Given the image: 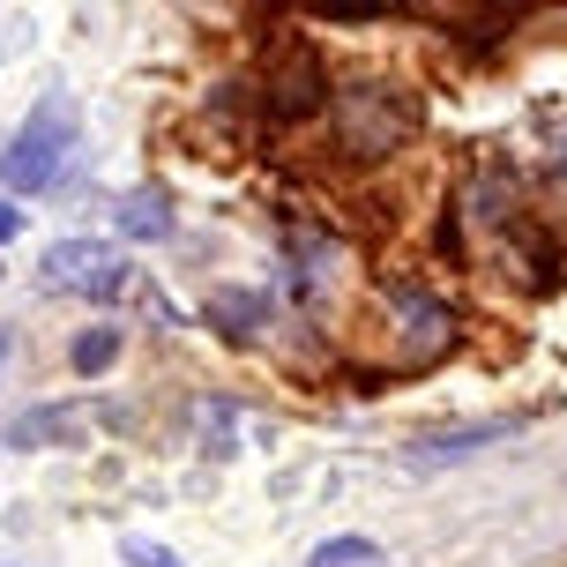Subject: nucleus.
Returning <instances> with one entry per match:
<instances>
[{
  "mask_svg": "<svg viewBox=\"0 0 567 567\" xmlns=\"http://www.w3.org/2000/svg\"><path fill=\"white\" fill-rule=\"evenodd\" d=\"M337 157L351 165H381V157H396L419 142V97L389 75H351L337 83Z\"/></svg>",
  "mask_w": 567,
  "mask_h": 567,
  "instance_id": "1",
  "label": "nucleus"
},
{
  "mask_svg": "<svg viewBox=\"0 0 567 567\" xmlns=\"http://www.w3.org/2000/svg\"><path fill=\"white\" fill-rule=\"evenodd\" d=\"M255 105H261V120H277V127H307V120H321L329 105H337V83H329L321 53H313L299 30L277 38L269 68L255 75Z\"/></svg>",
  "mask_w": 567,
  "mask_h": 567,
  "instance_id": "2",
  "label": "nucleus"
},
{
  "mask_svg": "<svg viewBox=\"0 0 567 567\" xmlns=\"http://www.w3.org/2000/svg\"><path fill=\"white\" fill-rule=\"evenodd\" d=\"M68 150H75V97H38L30 120L16 127V142L0 150V179L16 187V195H38V187H53L60 165H68Z\"/></svg>",
  "mask_w": 567,
  "mask_h": 567,
  "instance_id": "3",
  "label": "nucleus"
},
{
  "mask_svg": "<svg viewBox=\"0 0 567 567\" xmlns=\"http://www.w3.org/2000/svg\"><path fill=\"white\" fill-rule=\"evenodd\" d=\"M381 299H389V337H396L403 367H433V359H449L455 343H463L455 307H449V299H433L419 277H396Z\"/></svg>",
  "mask_w": 567,
  "mask_h": 567,
  "instance_id": "4",
  "label": "nucleus"
},
{
  "mask_svg": "<svg viewBox=\"0 0 567 567\" xmlns=\"http://www.w3.org/2000/svg\"><path fill=\"white\" fill-rule=\"evenodd\" d=\"M127 255L113 239H53L45 261H38V284L45 291H68V299H120L127 291Z\"/></svg>",
  "mask_w": 567,
  "mask_h": 567,
  "instance_id": "5",
  "label": "nucleus"
},
{
  "mask_svg": "<svg viewBox=\"0 0 567 567\" xmlns=\"http://www.w3.org/2000/svg\"><path fill=\"white\" fill-rule=\"evenodd\" d=\"M493 239H501V261H508V277L523 284V291H553V284H560V239H553L530 209H523L515 225H501Z\"/></svg>",
  "mask_w": 567,
  "mask_h": 567,
  "instance_id": "6",
  "label": "nucleus"
},
{
  "mask_svg": "<svg viewBox=\"0 0 567 567\" xmlns=\"http://www.w3.org/2000/svg\"><path fill=\"white\" fill-rule=\"evenodd\" d=\"M515 425H523V419H478V425H449V433H433V441H411L403 455L433 471V463H455V455H478V449H493V441H508Z\"/></svg>",
  "mask_w": 567,
  "mask_h": 567,
  "instance_id": "7",
  "label": "nucleus"
},
{
  "mask_svg": "<svg viewBox=\"0 0 567 567\" xmlns=\"http://www.w3.org/2000/svg\"><path fill=\"white\" fill-rule=\"evenodd\" d=\"M113 231H120V239H165V231H172L165 187H135V195H120L113 202Z\"/></svg>",
  "mask_w": 567,
  "mask_h": 567,
  "instance_id": "8",
  "label": "nucleus"
},
{
  "mask_svg": "<svg viewBox=\"0 0 567 567\" xmlns=\"http://www.w3.org/2000/svg\"><path fill=\"white\" fill-rule=\"evenodd\" d=\"M209 321H217V337H255L261 321H269V299H261V291H217V299H209Z\"/></svg>",
  "mask_w": 567,
  "mask_h": 567,
  "instance_id": "9",
  "label": "nucleus"
},
{
  "mask_svg": "<svg viewBox=\"0 0 567 567\" xmlns=\"http://www.w3.org/2000/svg\"><path fill=\"white\" fill-rule=\"evenodd\" d=\"M307 567H396V560H389L373 538H321L307 553Z\"/></svg>",
  "mask_w": 567,
  "mask_h": 567,
  "instance_id": "10",
  "label": "nucleus"
},
{
  "mask_svg": "<svg viewBox=\"0 0 567 567\" xmlns=\"http://www.w3.org/2000/svg\"><path fill=\"white\" fill-rule=\"evenodd\" d=\"M113 359H120V329H83V337L68 343V367L83 373V381H90V373H105Z\"/></svg>",
  "mask_w": 567,
  "mask_h": 567,
  "instance_id": "11",
  "label": "nucleus"
},
{
  "mask_svg": "<svg viewBox=\"0 0 567 567\" xmlns=\"http://www.w3.org/2000/svg\"><path fill=\"white\" fill-rule=\"evenodd\" d=\"M231 449H239V411H231V403H202V455L225 463Z\"/></svg>",
  "mask_w": 567,
  "mask_h": 567,
  "instance_id": "12",
  "label": "nucleus"
},
{
  "mask_svg": "<svg viewBox=\"0 0 567 567\" xmlns=\"http://www.w3.org/2000/svg\"><path fill=\"white\" fill-rule=\"evenodd\" d=\"M120 560L127 567H187L172 545H157V538H120Z\"/></svg>",
  "mask_w": 567,
  "mask_h": 567,
  "instance_id": "13",
  "label": "nucleus"
},
{
  "mask_svg": "<svg viewBox=\"0 0 567 567\" xmlns=\"http://www.w3.org/2000/svg\"><path fill=\"white\" fill-rule=\"evenodd\" d=\"M538 135H545V157L567 172V105H538Z\"/></svg>",
  "mask_w": 567,
  "mask_h": 567,
  "instance_id": "14",
  "label": "nucleus"
},
{
  "mask_svg": "<svg viewBox=\"0 0 567 567\" xmlns=\"http://www.w3.org/2000/svg\"><path fill=\"white\" fill-rule=\"evenodd\" d=\"M321 23H389V8H313Z\"/></svg>",
  "mask_w": 567,
  "mask_h": 567,
  "instance_id": "15",
  "label": "nucleus"
},
{
  "mask_svg": "<svg viewBox=\"0 0 567 567\" xmlns=\"http://www.w3.org/2000/svg\"><path fill=\"white\" fill-rule=\"evenodd\" d=\"M16 231H23V217H16V209H8V202H0V247H8V239H16Z\"/></svg>",
  "mask_w": 567,
  "mask_h": 567,
  "instance_id": "16",
  "label": "nucleus"
}]
</instances>
